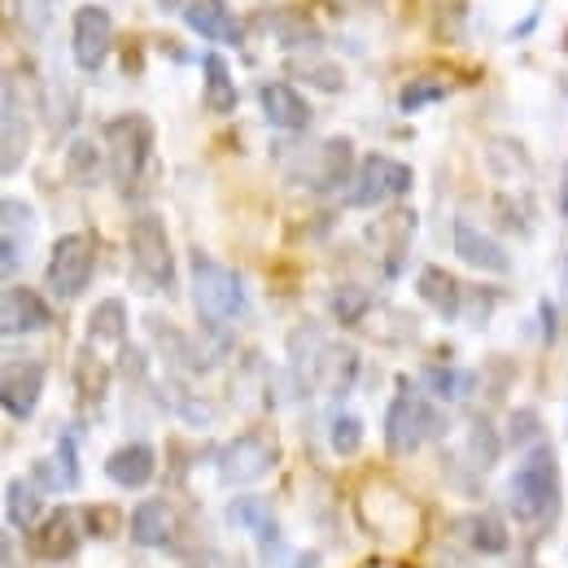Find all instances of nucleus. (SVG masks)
Here are the masks:
<instances>
[{
	"instance_id": "nucleus-27",
	"label": "nucleus",
	"mask_w": 568,
	"mask_h": 568,
	"mask_svg": "<svg viewBox=\"0 0 568 568\" xmlns=\"http://www.w3.org/2000/svg\"><path fill=\"white\" fill-rule=\"evenodd\" d=\"M425 389L433 398H442V403H459V398H468L473 394V385H477V372H468V367H450V363H433L425 367Z\"/></svg>"
},
{
	"instance_id": "nucleus-24",
	"label": "nucleus",
	"mask_w": 568,
	"mask_h": 568,
	"mask_svg": "<svg viewBox=\"0 0 568 568\" xmlns=\"http://www.w3.org/2000/svg\"><path fill=\"white\" fill-rule=\"evenodd\" d=\"M202 101H206L211 114H232L236 101H241L232 67H227L219 53H202Z\"/></svg>"
},
{
	"instance_id": "nucleus-46",
	"label": "nucleus",
	"mask_w": 568,
	"mask_h": 568,
	"mask_svg": "<svg viewBox=\"0 0 568 568\" xmlns=\"http://www.w3.org/2000/svg\"><path fill=\"white\" fill-rule=\"evenodd\" d=\"M560 214L568 219V162H565V171H560Z\"/></svg>"
},
{
	"instance_id": "nucleus-14",
	"label": "nucleus",
	"mask_w": 568,
	"mask_h": 568,
	"mask_svg": "<svg viewBox=\"0 0 568 568\" xmlns=\"http://www.w3.org/2000/svg\"><path fill=\"white\" fill-rule=\"evenodd\" d=\"M53 324V306L27 288V284H9L0 293V333L4 337H27V333H40Z\"/></svg>"
},
{
	"instance_id": "nucleus-22",
	"label": "nucleus",
	"mask_w": 568,
	"mask_h": 568,
	"mask_svg": "<svg viewBox=\"0 0 568 568\" xmlns=\"http://www.w3.org/2000/svg\"><path fill=\"white\" fill-rule=\"evenodd\" d=\"M416 293L428 311H437L442 320H459L464 315V284L455 281L446 267H425L416 276Z\"/></svg>"
},
{
	"instance_id": "nucleus-49",
	"label": "nucleus",
	"mask_w": 568,
	"mask_h": 568,
	"mask_svg": "<svg viewBox=\"0 0 568 568\" xmlns=\"http://www.w3.org/2000/svg\"><path fill=\"white\" fill-rule=\"evenodd\" d=\"M4 568H18L13 565V542H9V538H4Z\"/></svg>"
},
{
	"instance_id": "nucleus-8",
	"label": "nucleus",
	"mask_w": 568,
	"mask_h": 568,
	"mask_svg": "<svg viewBox=\"0 0 568 568\" xmlns=\"http://www.w3.org/2000/svg\"><path fill=\"white\" fill-rule=\"evenodd\" d=\"M272 464H276V446L263 433H236L214 455V468H219V477L227 486H254V481H263L272 473Z\"/></svg>"
},
{
	"instance_id": "nucleus-28",
	"label": "nucleus",
	"mask_w": 568,
	"mask_h": 568,
	"mask_svg": "<svg viewBox=\"0 0 568 568\" xmlns=\"http://www.w3.org/2000/svg\"><path fill=\"white\" fill-rule=\"evenodd\" d=\"M464 455H468V464H473L477 473H490V468L498 464V455H503V437H498L495 425H490L486 416H473V420H468Z\"/></svg>"
},
{
	"instance_id": "nucleus-26",
	"label": "nucleus",
	"mask_w": 568,
	"mask_h": 568,
	"mask_svg": "<svg viewBox=\"0 0 568 568\" xmlns=\"http://www.w3.org/2000/svg\"><path fill=\"white\" fill-rule=\"evenodd\" d=\"M128 324H132L128 320V306L119 297H105L88 315V342L92 346H123L128 342Z\"/></svg>"
},
{
	"instance_id": "nucleus-10",
	"label": "nucleus",
	"mask_w": 568,
	"mask_h": 568,
	"mask_svg": "<svg viewBox=\"0 0 568 568\" xmlns=\"http://www.w3.org/2000/svg\"><path fill=\"white\" fill-rule=\"evenodd\" d=\"M355 144L346 136L337 141H320L306 158H302V184L311 193H337L355 184Z\"/></svg>"
},
{
	"instance_id": "nucleus-48",
	"label": "nucleus",
	"mask_w": 568,
	"mask_h": 568,
	"mask_svg": "<svg viewBox=\"0 0 568 568\" xmlns=\"http://www.w3.org/2000/svg\"><path fill=\"white\" fill-rule=\"evenodd\" d=\"M158 4H162L166 13H184V4H189V0H158Z\"/></svg>"
},
{
	"instance_id": "nucleus-19",
	"label": "nucleus",
	"mask_w": 568,
	"mask_h": 568,
	"mask_svg": "<svg viewBox=\"0 0 568 568\" xmlns=\"http://www.w3.org/2000/svg\"><path fill=\"white\" fill-rule=\"evenodd\" d=\"M180 18H184V27L193 36H202L211 44H241V36H245L227 0H189Z\"/></svg>"
},
{
	"instance_id": "nucleus-42",
	"label": "nucleus",
	"mask_w": 568,
	"mask_h": 568,
	"mask_svg": "<svg viewBox=\"0 0 568 568\" xmlns=\"http://www.w3.org/2000/svg\"><path fill=\"white\" fill-rule=\"evenodd\" d=\"M538 328H542V342L547 346H556V337H560V315H556V302H538Z\"/></svg>"
},
{
	"instance_id": "nucleus-17",
	"label": "nucleus",
	"mask_w": 568,
	"mask_h": 568,
	"mask_svg": "<svg viewBox=\"0 0 568 568\" xmlns=\"http://www.w3.org/2000/svg\"><path fill=\"white\" fill-rule=\"evenodd\" d=\"M254 22H258L276 44H281L288 58H293V53H315V49L324 44L320 22H315V18H306L302 9H263Z\"/></svg>"
},
{
	"instance_id": "nucleus-30",
	"label": "nucleus",
	"mask_w": 568,
	"mask_h": 568,
	"mask_svg": "<svg viewBox=\"0 0 568 568\" xmlns=\"http://www.w3.org/2000/svg\"><path fill=\"white\" fill-rule=\"evenodd\" d=\"M158 398L184 420V425H211V407L202 403V398H193V389L184 385V381H175V376H166L162 385H158Z\"/></svg>"
},
{
	"instance_id": "nucleus-47",
	"label": "nucleus",
	"mask_w": 568,
	"mask_h": 568,
	"mask_svg": "<svg viewBox=\"0 0 568 568\" xmlns=\"http://www.w3.org/2000/svg\"><path fill=\"white\" fill-rule=\"evenodd\" d=\"M197 568H236V565H227L223 556H214V551H211V556H202V565H197Z\"/></svg>"
},
{
	"instance_id": "nucleus-11",
	"label": "nucleus",
	"mask_w": 568,
	"mask_h": 568,
	"mask_svg": "<svg viewBox=\"0 0 568 568\" xmlns=\"http://www.w3.org/2000/svg\"><path fill=\"white\" fill-rule=\"evenodd\" d=\"M44 363L40 358H9L0 372V407L13 420H31L44 394Z\"/></svg>"
},
{
	"instance_id": "nucleus-43",
	"label": "nucleus",
	"mask_w": 568,
	"mask_h": 568,
	"mask_svg": "<svg viewBox=\"0 0 568 568\" xmlns=\"http://www.w3.org/2000/svg\"><path fill=\"white\" fill-rule=\"evenodd\" d=\"M83 529H88V534H97V538L114 534V511H110V507H97V511L88 507V511H83Z\"/></svg>"
},
{
	"instance_id": "nucleus-1",
	"label": "nucleus",
	"mask_w": 568,
	"mask_h": 568,
	"mask_svg": "<svg viewBox=\"0 0 568 568\" xmlns=\"http://www.w3.org/2000/svg\"><path fill=\"white\" fill-rule=\"evenodd\" d=\"M507 503H511V516L520 525H551L560 516V464H556V450L547 442L529 446V455L520 459V468L511 473V486H507Z\"/></svg>"
},
{
	"instance_id": "nucleus-15",
	"label": "nucleus",
	"mask_w": 568,
	"mask_h": 568,
	"mask_svg": "<svg viewBox=\"0 0 568 568\" xmlns=\"http://www.w3.org/2000/svg\"><path fill=\"white\" fill-rule=\"evenodd\" d=\"M258 110L276 132H306L311 128V101L288 83V79H267L258 83Z\"/></svg>"
},
{
	"instance_id": "nucleus-25",
	"label": "nucleus",
	"mask_w": 568,
	"mask_h": 568,
	"mask_svg": "<svg viewBox=\"0 0 568 568\" xmlns=\"http://www.w3.org/2000/svg\"><path fill=\"white\" fill-rule=\"evenodd\" d=\"M4 520H9L13 529H27V534L44 520V490H40L31 477H13V481L4 486Z\"/></svg>"
},
{
	"instance_id": "nucleus-5",
	"label": "nucleus",
	"mask_w": 568,
	"mask_h": 568,
	"mask_svg": "<svg viewBox=\"0 0 568 568\" xmlns=\"http://www.w3.org/2000/svg\"><path fill=\"white\" fill-rule=\"evenodd\" d=\"M128 245H132V263L141 272V281L149 288H162V293H175V254H171V236H166V223L162 214L141 211L128 227Z\"/></svg>"
},
{
	"instance_id": "nucleus-44",
	"label": "nucleus",
	"mask_w": 568,
	"mask_h": 568,
	"mask_svg": "<svg viewBox=\"0 0 568 568\" xmlns=\"http://www.w3.org/2000/svg\"><path fill=\"white\" fill-rule=\"evenodd\" d=\"M0 267H4V281H13L18 276V263H22V250H18V241L13 236H0Z\"/></svg>"
},
{
	"instance_id": "nucleus-21",
	"label": "nucleus",
	"mask_w": 568,
	"mask_h": 568,
	"mask_svg": "<svg viewBox=\"0 0 568 568\" xmlns=\"http://www.w3.org/2000/svg\"><path fill=\"white\" fill-rule=\"evenodd\" d=\"M128 534L136 547H171L175 542V516L162 498H144L128 516Z\"/></svg>"
},
{
	"instance_id": "nucleus-31",
	"label": "nucleus",
	"mask_w": 568,
	"mask_h": 568,
	"mask_svg": "<svg viewBox=\"0 0 568 568\" xmlns=\"http://www.w3.org/2000/svg\"><path fill=\"white\" fill-rule=\"evenodd\" d=\"M227 520H232L236 529L258 534L263 547H267V538H281V529H276V520H272V507H267L263 498H236V503L227 507Z\"/></svg>"
},
{
	"instance_id": "nucleus-9",
	"label": "nucleus",
	"mask_w": 568,
	"mask_h": 568,
	"mask_svg": "<svg viewBox=\"0 0 568 568\" xmlns=\"http://www.w3.org/2000/svg\"><path fill=\"white\" fill-rule=\"evenodd\" d=\"M114 49V13L105 4H79L71 18V58L83 74H97Z\"/></svg>"
},
{
	"instance_id": "nucleus-18",
	"label": "nucleus",
	"mask_w": 568,
	"mask_h": 568,
	"mask_svg": "<svg viewBox=\"0 0 568 568\" xmlns=\"http://www.w3.org/2000/svg\"><path fill=\"white\" fill-rule=\"evenodd\" d=\"M355 376H358L355 346L351 342H324V351H320L315 367H311V389H320L328 398H342V394H351Z\"/></svg>"
},
{
	"instance_id": "nucleus-39",
	"label": "nucleus",
	"mask_w": 568,
	"mask_h": 568,
	"mask_svg": "<svg viewBox=\"0 0 568 568\" xmlns=\"http://www.w3.org/2000/svg\"><path fill=\"white\" fill-rule=\"evenodd\" d=\"M13 18L22 22V31L44 36L49 31V18H53V0H13Z\"/></svg>"
},
{
	"instance_id": "nucleus-45",
	"label": "nucleus",
	"mask_w": 568,
	"mask_h": 568,
	"mask_svg": "<svg viewBox=\"0 0 568 568\" xmlns=\"http://www.w3.org/2000/svg\"><path fill=\"white\" fill-rule=\"evenodd\" d=\"M534 27H538V9H534V13H529V18H525V22H520V27H511V36H516V40H520V36H529V31H534Z\"/></svg>"
},
{
	"instance_id": "nucleus-7",
	"label": "nucleus",
	"mask_w": 568,
	"mask_h": 568,
	"mask_svg": "<svg viewBox=\"0 0 568 568\" xmlns=\"http://www.w3.org/2000/svg\"><path fill=\"white\" fill-rule=\"evenodd\" d=\"M412 184H416V175H412L407 162H398V158H389V153H367V158L358 162L355 184H351V206H355V211H376V206H385V202L407 197Z\"/></svg>"
},
{
	"instance_id": "nucleus-6",
	"label": "nucleus",
	"mask_w": 568,
	"mask_h": 568,
	"mask_svg": "<svg viewBox=\"0 0 568 568\" xmlns=\"http://www.w3.org/2000/svg\"><path fill=\"white\" fill-rule=\"evenodd\" d=\"M97 272V241L88 232H67L53 241L49 250V267H44V284L58 302H74Z\"/></svg>"
},
{
	"instance_id": "nucleus-2",
	"label": "nucleus",
	"mask_w": 568,
	"mask_h": 568,
	"mask_svg": "<svg viewBox=\"0 0 568 568\" xmlns=\"http://www.w3.org/2000/svg\"><path fill=\"white\" fill-rule=\"evenodd\" d=\"M189 281H193V306H197V315H202L206 324L227 328V324H236V320L250 315L245 281H241L232 267H223L219 258H211V254H193Z\"/></svg>"
},
{
	"instance_id": "nucleus-40",
	"label": "nucleus",
	"mask_w": 568,
	"mask_h": 568,
	"mask_svg": "<svg viewBox=\"0 0 568 568\" xmlns=\"http://www.w3.org/2000/svg\"><path fill=\"white\" fill-rule=\"evenodd\" d=\"M328 442H333L337 455H355L358 446H363V420L358 416H333Z\"/></svg>"
},
{
	"instance_id": "nucleus-50",
	"label": "nucleus",
	"mask_w": 568,
	"mask_h": 568,
	"mask_svg": "<svg viewBox=\"0 0 568 568\" xmlns=\"http://www.w3.org/2000/svg\"><path fill=\"white\" fill-rule=\"evenodd\" d=\"M565 284H568V263H565Z\"/></svg>"
},
{
	"instance_id": "nucleus-34",
	"label": "nucleus",
	"mask_w": 568,
	"mask_h": 568,
	"mask_svg": "<svg viewBox=\"0 0 568 568\" xmlns=\"http://www.w3.org/2000/svg\"><path fill=\"white\" fill-rule=\"evenodd\" d=\"M468 542H473V551H481V556H503V551H507V525L498 520L495 511H477V516L468 520Z\"/></svg>"
},
{
	"instance_id": "nucleus-12",
	"label": "nucleus",
	"mask_w": 568,
	"mask_h": 568,
	"mask_svg": "<svg viewBox=\"0 0 568 568\" xmlns=\"http://www.w3.org/2000/svg\"><path fill=\"white\" fill-rule=\"evenodd\" d=\"M31 149V119H27V105L18 97V74H4V92H0V171L13 175L22 166Z\"/></svg>"
},
{
	"instance_id": "nucleus-36",
	"label": "nucleus",
	"mask_w": 568,
	"mask_h": 568,
	"mask_svg": "<svg viewBox=\"0 0 568 568\" xmlns=\"http://www.w3.org/2000/svg\"><path fill=\"white\" fill-rule=\"evenodd\" d=\"M446 97H450V88H446L442 79H412V83H403V92H398V110H403V114H416V110L437 105V101H446Z\"/></svg>"
},
{
	"instance_id": "nucleus-3",
	"label": "nucleus",
	"mask_w": 568,
	"mask_h": 568,
	"mask_svg": "<svg viewBox=\"0 0 568 568\" xmlns=\"http://www.w3.org/2000/svg\"><path fill=\"white\" fill-rule=\"evenodd\" d=\"M101 136H105V158H110V180L123 193H132L153 162V123L144 114H119L105 123Z\"/></svg>"
},
{
	"instance_id": "nucleus-35",
	"label": "nucleus",
	"mask_w": 568,
	"mask_h": 568,
	"mask_svg": "<svg viewBox=\"0 0 568 568\" xmlns=\"http://www.w3.org/2000/svg\"><path fill=\"white\" fill-rule=\"evenodd\" d=\"M486 162L495 175H529V153L520 141H507V136H495L486 144Z\"/></svg>"
},
{
	"instance_id": "nucleus-37",
	"label": "nucleus",
	"mask_w": 568,
	"mask_h": 568,
	"mask_svg": "<svg viewBox=\"0 0 568 568\" xmlns=\"http://www.w3.org/2000/svg\"><path fill=\"white\" fill-rule=\"evenodd\" d=\"M538 442H542V420H538V412H529V407L511 412V420H507V446H511V450H529V446H538Z\"/></svg>"
},
{
	"instance_id": "nucleus-38",
	"label": "nucleus",
	"mask_w": 568,
	"mask_h": 568,
	"mask_svg": "<svg viewBox=\"0 0 568 568\" xmlns=\"http://www.w3.org/2000/svg\"><path fill=\"white\" fill-rule=\"evenodd\" d=\"M0 219H4V236H13V241L27 245V236H31V227H36L31 206L18 202V197H4V202H0Z\"/></svg>"
},
{
	"instance_id": "nucleus-23",
	"label": "nucleus",
	"mask_w": 568,
	"mask_h": 568,
	"mask_svg": "<svg viewBox=\"0 0 568 568\" xmlns=\"http://www.w3.org/2000/svg\"><path fill=\"white\" fill-rule=\"evenodd\" d=\"M105 175H110L105 144H97L92 136H74L67 144V180H71L74 189H97Z\"/></svg>"
},
{
	"instance_id": "nucleus-32",
	"label": "nucleus",
	"mask_w": 568,
	"mask_h": 568,
	"mask_svg": "<svg viewBox=\"0 0 568 568\" xmlns=\"http://www.w3.org/2000/svg\"><path fill=\"white\" fill-rule=\"evenodd\" d=\"M328 311H333V320H337L342 328H355L358 320L372 311V293H367L363 284H337V288L328 293Z\"/></svg>"
},
{
	"instance_id": "nucleus-29",
	"label": "nucleus",
	"mask_w": 568,
	"mask_h": 568,
	"mask_svg": "<svg viewBox=\"0 0 568 568\" xmlns=\"http://www.w3.org/2000/svg\"><path fill=\"white\" fill-rule=\"evenodd\" d=\"M288 74L302 79V83H311V88H320V92H342L346 88L342 67L328 62V58H320V53H293L288 58Z\"/></svg>"
},
{
	"instance_id": "nucleus-13",
	"label": "nucleus",
	"mask_w": 568,
	"mask_h": 568,
	"mask_svg": "<svg viewBox=\"0 0 568 568\" xmlns=\"http://www.w3.org/2000/svg\"><path fill=\"white\" fill-rule=\"evenodd\" d=\"M450 245H455L459 263H468L473 272H486V276H507L511 272V254L498 245V236L481 232L473 219H455Z\"/></svg>"
},
{
	"instance_id": "nucleus-16",
	"label": "nucleus",
	"mask_w": 568,
	"mask_h": 568,
	"mask_svg": "<svg viewBox=\"0 0 568 568\" xmlns=\"http://www.w3.org/2000/svg\"><path fill=\"white\" fill-rule=\"evenodd\" d=\"M83 511H71V507H58V511H49L36 529H31V551L40 556V560H71L74 551H79V542H83V520H79Z\"/></svg>"
},
{
	"instance_id": "nucleus-41",
	"label": "nucleus",
	"mask_w": 568,
	"mask_h": 568,
	"mask_svg": "<svg viewBox=\"0 0 568 568\" xmlns=\"http://www.w3.org/2000/svg\"><path fill=\"white\" fill-rule=\"evenodd\" d=\"M53 459H58V468H62V481H67V490L79 486V433L67 428L62 437H58V450H53Z\"/></svg>"
},
{
	"instance_id": "nucleus-33",
	"label": "nucleus",
	"mask_w": 568,
	"mask_h": 568,
	"mask_svg": "<svg viewBox=\"0 0 568 568\" xmlns=\"http://www.w3.org/2000/svg\"><path fill=\"white\" fill-rule=\"evenodd\" d=\"M74 376H79V398L83 403H101L105 398V385H110V372H105V363L92 355V342L79 351L74 358Z\"/></svg>"
},
{
	"instance_id": "nucleus-4",
	"label": "nucleus",
	"mask_w": 568,
	"mask_h": 568,
	"mask_svg": "<svg viewBox=\"0 0 568 568\" xmlns=\"http://www.w3.org/2000/svg\"><path fill=\"white\" fill-rule=\"evenodd\" d=\"M442 428L437 407L428 403L425 394H416V385H398V394L389 398V412H385V446L394 455H412L420 450L428 437Z\"/></svg>"
},
{
	"instance_id": "nucleus-20",
	"label": "nucleus",
	"mask_w": 568,
	"mask_h": 568,
	"mask_svg": "<svg viewBox=\"0 0 568 568\" xmlns=\"http://www.w3.org/2000/svg\"><path fill=\"white\" fill-rule=\"evenodd\" d=\"M153 473H158V455L149 442H128V446L110 450V459H105V477L123 490H144L153 481Z\"/></svg>"
}]
</instances>
